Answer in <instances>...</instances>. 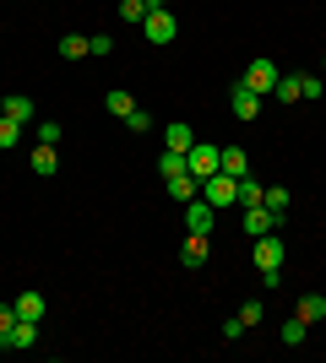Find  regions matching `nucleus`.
I'll return each mask as SVG.
<instances>
[{
  "label": "nucleus",
  "instance_id": "nucleus-26",
  "mask_svg": "<svg viewBox=\"0 0 326 363\" xmlns=\"http://www.w3.org/2000/svg\"><path fill=\"white\" fill-rule=\"evenodd\" d=\"M120 16L125 22H147V0H120Z\"/></svg>",
  "mask_w": 326,
  "mask_h": 363
},
{
  "label": "nucleus",
  "instance_id": "nucleus-4",
  "mask_svg": "<svg viewBox=\"0 0 326 363\" xmlns=\"http://www.w3.org/2000/svg\"><path fill=\"white\" fill-rule=\"evenodd\" d=\"M202 196L212 201L217 212H229V206H239V179H234V174H212V179L202 184Z\"/></svg>",
  "mask_w": 326,
  "mask_h": 363
},
{
  "label": "nucleus",
  "instance_id": "nucleus-5",
  "mask_svg": "<svg viewBox=\"0 0 326 363\" xmlns=\"http://www.w3.org/2000/svg\"><path fill=\"white\" fill-rule=\"evenodd\" d=\"M278 82H283L278 60H266V55H261V60H250V71H245V87L250 92H261V98H266V92H278Z\"/></svg>",
  "mask_w": 326,
  "mask_h": 363
},
{
  "label": "nucleus",
  "instance_id": "nucleus-9",
  "mask_svg": "<svg viewBox=\"0 0 326 363\" xmlns=\"http://www.w3.org/2000/svg\"><path fill=\"white\" fill-rule=\"evenodd\" d=\"M163 190H169V201H180V206H185L190 196H202V179H196V174H169V179H163Z\"/></svg>",
  "mask_w": 326,
  "mask_h": 363
},
{
  "label": "nucleus",
  "instance_id": "nucleus-12",
  "mask_svg": "<svg viewBox=\"0 0 326 363\" xmlns=\"http://www.w3.org/2000/svg\"><path fill=\"white\" fill-rule=\"evenodd\" d=\"M163 147L169 152H190L196 147V130H190V125H169V130H163Z\"/></svg>",
  "mask_w": 326,
  "mask_h": 363
},
{
  "label": "nucleus",
  "instance_id": "nucleus-6",
  "mask_svg": "<svg viewBox=\"0 0 326 363\" xmlns=\"http://www.w3.org/2000/svg\"><path fill=\"white\" fill-rule=\"evenodd\" d=\"M212 217H217V206L207 196H190L185 201V228H190V233H212Z\"/></svg>",
  "mask_w": 326,
  "mask_h": 363
},
{
  "label": "nucleus",
  "instance_id": "nucleus-19",
  "mask_svg": "<svg viewBox=\"0 0 326 363\" xmlns=\"http://www.w3.org/2000/svg\"><path fill=\"white\" fill-rule=\"evenodd\" d=\"M22 130H28V125H16L11 114H6V120H0V152H11L16 141H22Z\"/></svg>",
  "mask_w": 326,
  "mask_h": 363
},
{
  "label": "nucleus",
  "instance_id": "nucleus-22",
  "mask_svg": "<svg viewBox=\"0 0 326 363\" xmlns=\"http://www.w3.org/2000/svg\"><path fill=\"white\" fill-rule=\"evenodd\" d=\"M305 331H310V325H305V320H283V347H299V342H305Z\"/></svg>",
  "mask_w": 326,
  "mask_h": 363
},
{
  "label": "nucleus",
  "instance_id": "nucleus-11",
  "mask_svg": "<svg viewBox=\"0 0 326 363\" xmlns=\"http://www.w3.org/2000/svg\"><path fill=\"white\" fill-rule=\"evenodd\" d=\"M294 315L305 320V325H315V320H326V298H321V293H305V298L294 303Z\"/></svg>",
  "mask_w": 326,
  "mask_h": 363
},
{
  "label": "nucleus",
  "instance_id": "nucleus-14",
  "mask_svg": "<svg viewBox=\"0 0 326 363\" xmlns=\"http://www.w3.org/2000/svg\"><path fill=\"white\" fill-rule=\"evenodd\" d=\"M11 303H16V315H22V320H44V309H49L44 293H22V298H11Z\"/></svg>",
  "mask_w": 326,
  "mask_h": 363
},
{
  "label": "nucleus",
  "instance_id": "nucleus-16",
  "mask_svg": "<svg viewBox=\"0 0 326 363\" xmlns=\"http://www.w3.org/2000/svg\"><path fill=\"white\" fill-rule=\"evenodd\" d=\"M6 114H11L16 125H33V98H22V92H11V98H6Z\"/></svg>",
  "mask_w": 326,
  "mask_h": 363
},
{
  "label": "nucleus",
  "instance_id": "nucleus-13",
  "mask_svg": "<svg viewBox=\"0 0 326 363\" xmlns=\"http://www.w3.org/2000/svg\"><path fill=\"white\" fill-rule=\"evenodd\" d=\"M223 174H234V179H245V174H250L245 147H223Z\"/></svg>",
  "mask_w": 326,
  "mask_h": 363
},
{
  "label": "nucleus",
  "instance_id": "nucleus-34",
  "mask_svg": "<svg viewBox=\"0 0 326 363\" xmlns=\"http://www.w3.org/2000/svg\"><path fill=\"white\" fill-rule=\"evenodd\" d=\"M321 71H326V60H321Z\"/></svg>",
  "mask_w": 326,
  "mask_h": 363
},
{
  "label": "nucleus",
  "instance_id": "nucleus-32",
  "mask_svg": "<svg viewBox=\"0 0 326 363\" xmlns=\"http://www.w3.org/2000/svg\"><path fill=\"white\" fill-rule=\"evenodd\" d=\"M147 11H163V0H147Z\"/></svg>",
  "mask_w": 326,
  "mask_h": 363
},
{
  "label": "nucleus",
  "instance_id": "nucleus-21",
  "mask_svg": "<svg viewBox=\"0 0 326 363\" xmlns=\"http://www.w3.org/2000/svg\"><path fill=\"white\" fill-rule=\"evenodd\" d=\"M158 174L169 179V174H185V152H169L163 147V157H158Z\"/></svg>",
  "mask_w": 326,
  "mask_h": 363
},
{
  "label": "nucleus",
  "instance_id": "nucleus-29",
  "mask_svg": "<svg viewBox=\"0 0 326 363\" xmlns=\"http://www.w3.org/2000/svg\"><path fill=\"white\" fill-rule=\"evenodd\" d=\"M87 49H93V55H114V38H109V33H93V38H87Z\"/></svg>",
  "mask_w": 326,
  "mask_h": 363
},
{
  "label": "nucleus",
  "instance_id": "nucleus-3",
  "mask_svg": "<svg viewBox=\"0 0 326 363\" xmlns=\"http://www.w3.org/2000/svg\"><path fill=\"white\" fill-rule=\"evenodd\" d=\"M239 228H245V239H261V233H272V228H283V217L272 212V206H239Z\"/></svg>",
  "mask_w": 326,
  "mask_h": 363
},
{
  "label": "nucleus",
  "instance_id": "nucleus-25",
  "mask_svg": "<svg viewBox=\"0 0 326 363\" xmlns=\"http://www.w3.org/2000/svg\"><path fill=\"white\" fill-rule=\"evenodd\" d=\"M33 136L44 141V147H60V136H65V130H60V125H55V120H44V125H38V130H33Z\"/></svg>",
  "mask_w": 326,
  "mask_h": 363
},
{
  "label": "nucleus",
  "instance_id": "nucleus-24",
  "mask_svg": "<svg viewBox=\"0 0 326 363\" xmlns=\"http://www.w3.org/2000/svg\"><path fill=\"white\" fill-rule=\"evenodd\" d=\"M294 82H299V98H305V104L326 92V82H321V76H294Z\"/></svg>",
  "mask_w": 326,
  "mask_h": 363
},
{
  "label": "nucleus",
  "instance_id": "nucleus-23",
  "mask_svg": "<svg viewBox=\"0 0 326 363\" xmlns=\"http://www.w3.org/2000/svg\"><path fill=\"white\" fill-rule=\"evenodd\" d=\"M33 174H55V147H44V141L33 147Z\"/></svg>",
  "mask_w": 326,
  "mask_h": 363
},
{
  "label": "nucleus",
  "instance_id": "nucleus-31",
  "mask_svg": "<svg viewBox=\"0 0 326 363\" xmlns=\"http://www.w3.org/2000/svg\"><path fill=\"white\" fill-rule=\"evenodd\" d=\"M266 206L283 217V212H288V190H266Z\"/></svg>",
  "mask_w": 326,
  "mask_h": 363
},
{
  "label": "nucleus",
  "instance_id": "nucleus-27",
  "mask_svg": "<svg viewBox=\"0 0 326 363\" xmlns=\"http://www.w3.org/2000/svg\"><path fill=\"white\" fill-rule=\"evenodd\" d=\"M239 320H245V325H261V320H266V303H256V298L239 303Z\"/></svg>",
  "mask_w": 326,
  "mask_h": 363
},
{
  "label": "nucleus",
  "instance_id": "nucleus-17",
  "mask_svg": "<svg viewBox=\"0 0 326 363\" xmlns=\"http://www.w3.org/2000/svg\"><path fill=\"white\" fill-rule=\"evenodd\" d=\"M82 55H93L87 38H82V33H65V38H60V60H82Z\"/></svg>",
  "mask_w": 326,
  "mask_h": 363
},
{
  "label": "nucleus",
  "instance_id": "nucleus-20",
  "mask_svg": "<svg viewBox=\"0 0 326 363\" xmlns=\"http://www.w3.org/2000/svg\"><path fill=\"white\" fill-rule=\"evenodd\" d=\"M207 260V233H190L185 239V266H202Z\"/></svg>",
  "mask_w": 326,
  "mask_h": 363
},
{
  "label": "nucleus",
  "instance_id": "nucleus-2",
  "mask_svg": "<svg viewBox=\"0 0 326 363\" xmlns=\"http://www.w3.org/2000/svg\"><path fill=\"white\" fill-rule=\"evenodd\" d=\"M250 260H256L261 272H278L283 260H288V244H283L278 228H272V233H261V239H250Z\"/></svg>",
  "mask_w": 326,
  "mask_h": 363
},
{
  "label": "nucleus",
  "instance_id": "nucleus-30",
  "mask_svg": "<svg viewBox=\"0 0 326 363\" xmlns=\"http://www.w3.org/2000/svg\"><path fill=\"white\" fill-rule=\"evenodd\" d=\"M16 320H22V315H16V303H0V336H6V331H11V325H16Z\"/></svg>",
  "mask_w": 326,
  "mask_h": 363
},
{
  "label": "nucleus",
  "instance_id": "nucleus-33",
  "mask_svg": "<svg viewBox=\"0 0 326 363\" xmlns=\"http://www.w3.org/2000/svg\"><path fill=\"white\" fill-rule=\"evenodd\" d=\"M0 120H6V98H0Z\"/></svg>",
  "mask_w": 326,
  "mask_h": 363
},
{
  "label": "nucleus",
  "instance_id": "nucleus-8",
  "mask_svg": "<svg viewBox=\"0 0 326 363\" xmlns=\"http://www.w3.org/2000/svg\"><path fill=\"white\" fill-rule=\"evenodd\" d=\"M229 108H234V120H245V125H250L256 114H261V92H250L245 82H239V87L229 92Z\"/></svg>",
  "mask_w": 326,
  "mask_h": 363
},
{
  "label": "nucleus",
  "instance_id": "nucleus-18",
  "mask_svg": "<svg viewBox=\"0 0 326 363\" xmlns=\"http://www.w3.org/2000/svg\"><path fill=\"white\" fill-rule=\"evenodd\" d=\"M261 201H266V184H256L245 174V179H239V206H261Z\"/></svg>",
  "mask_w": 326,
  "mask_h": 363
},
{
  "label": "nucleus",
  "instance_id": "nucleus-10",
  "mask_svg": "<svg viewBox=\"0 0 326 363\" xmlns=\"http://www.w3.org/2000/svg\"><path fill=\"white\" fill-rule=\"evenodd\" d=\"M0 347H38V320H16L11 331L0 336Z\"/></svg>",
  "mask_w": 326,
  "mask_h": 363
},
{
  "label": "nucleus",
  "instance_id": "nucleus-28",
  "mask_svg": "<svg viewBox=\"0 0 326 363\" xmlns=\"http://www.w3.org/2000/svg\"><path fill=\"white\" fill-rule=\"evenodd\" d=\"M125 130H153V114H147V108H131V114H125Z\"/></svg>",
  "mask_w": 326,
  "mask_h": 363
},
{
  "label": "nucleus",
  "instance_id": "nucleus-15",
  "mask_svg": "<svg viewBox=\"0 0 326 363\" xmlns=\"http://www.w3.org/2000/svg\"><path fill=\"white\" fill-rule=\"evenodd\" d=\"M104 108L114 114V120H125V114H131L136 104H131V92H125V87H109V92H104Z\"/></svg>",
  "mask_w": 326,
  "mask_h": 363
},
{
  "label": "nucleus",
  "instance_id": "nucleus-7",
  "mask_svg": "<svg viewBox=\"0 0 326 363\" xmlns=\"http://www.w3.org/2000/svg\"><path fill=\"white\" fill-rule=\"evenodd\" d=\"M141 33H147V44H169L174 33H180V22H174V16H169V6H163V11H147Z\"/></svg>",
  "mask_w": 326,
  "mask_h": 363
},
{
  "label": "nucleus",
  "instance_id": "nucleus-1",
  "mask_svg": "<svg viewBox=\"0 0 326 363\" xmlns=\"http://www.w3.org/2000/svg\"><path fill=\"white\" fill-rule=\"evenodd\" d=\"M185 174H196V179H212V174H223V147H212V141L196 136V147L185 152Z\"/></svg>",
  "mask_w": 326,
  "mask_h": 363
}]
</instances>
